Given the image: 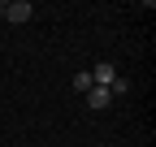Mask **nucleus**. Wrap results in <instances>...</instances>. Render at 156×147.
Returning <instances> with one entry per match:
<instances>
[{"instance_id": "nucleus-1", "label": "nucleus", "mask_w": 156, "mask_h": 147, "mask_svg": "<svg viewBox=\"0 0 156 147\" xmlns=\"http://www.w3.org/2000/svg\"><path fill=\"white\" fill-rule=\"evenodd\" d=\"M30 13H35L30 0H0V17H5V22H13V26L30 22Z\"/></svg>"}, {"instance_id": "nucleus-2", "label": "nucleus", "mask_w": 156, "mask_h": 147, "mask_svg": "<svg viewBox=\"0 0 156 147\" xmlns=\"http://www.w3.org/2000/svg\"><path fill=\"white\" fill-rule=\"evenodd\" d=\"M83 100H87V108H91V113H100V108H108V104H113V95H108V87H91V91H87Z\"/></svg>"}, {"instance_id": "nucleus-3", "label": "nucleus", "mask_w": 156, "mask_h": 147, "mask_svg": "<svg viewBox=\"0 0 156 147\" xmlns=\"http://www.w3.org/2000/svg\"><path fill=\"white\" fill-rule=\"evenodd\" d=\"M113 78H117V69H113V61H100V65L91 69V82H95V87H108Z\"/></svg>"}, {"instance_id": "nucleus-4", "label": "nucleus", "mask_w": 156, "mask_h": 147, "mask_svg": "<svg viewBox=\"0 0 156 147\" xmlns=\"http://www.w3.org/2000/svg\"><path fill=\"white\" fill-rule=\"evenodd\" d=\"M91 87H95V82H91V74H74V91H83V95H87Z\"/></svg>"}, {"instance_id": "nucleus-5", "label": "nucleus", "mask_w": 156, "mask_h": 147, "mask_svg": "<svg viewBox=\"0 0 156 147\" xmlns=\"http://www.w3.org/2000/svg\"><path fill=\"white\" fill-rule=\"evenodd\" d=\"M126 91H130L126 78H113V82H108V95H126Z\"/></svg>"}]
</instances>
